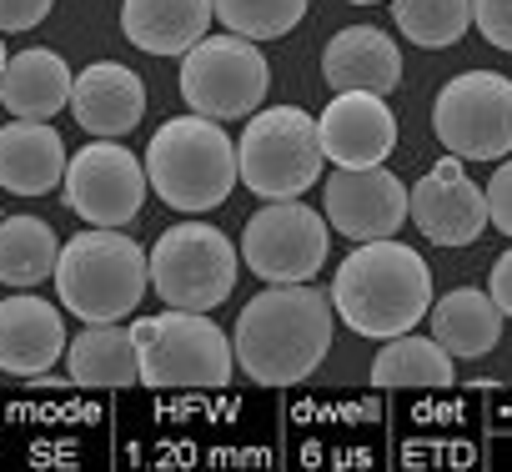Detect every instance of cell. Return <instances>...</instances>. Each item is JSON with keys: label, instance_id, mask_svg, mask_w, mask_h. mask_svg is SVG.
I'll return each instance as SVG.
<instances>
[{"label": "cell", "instance_id": "obj_5", "mask_svg": "<svg viewBox=\"0 0 512 472\" xmlns=\"http://www.w3.org/2000/svg\"><path fill=\"white\" fill-rule=\"evenodd\" d=\"M322 136L302 106H267L236 141V171L262 201H292L322 181Z\"/></svg>", "mask_w": 512, "mask_h": 472}, {"label": "cell", "instance_id": "obj_30", "mask_svg": "<svg viewBox=\"0 0 512 472\" xmlns=\"http://www.w3.org/2000/svg\"><path fill=\"white\" fill-rule=\"evenodd\" d=\"M487 297L497 302L502 317H512V247L492 262V272H487Z\"/></svg>", "mask_w": 512, "mask_h": 472}, {"label": "cell", "instance_id": "obj_24", "mask_svg": "<svg viewBox=\"0 0 512 472\" xmlns=\"http://www.w3.org/2000/svg\"><path fill=\"white\" fill-rule=\"evenodd\" d=\"M372 382L377 387H452V357L437 337H387V347L372 362Z\"/></svg>", "mask_w": 512, "mask_h": 472}, {"label": "cell", "instance_id": "obj_4", "mask_svg": "<svg viewBox=\"0 0 512 472\" xmlns=\"http://www.w3.org/2000/svg\"><path fill=\"white\" fill-rule=\"evenodd\" d=\"M146 181L166 206L201 216V211L221 206L231 196V186L241 181L236 146L221 131V121H211V116H196V111L171 116L146 146Z\"/></svg>", "mask_w": 512, "mask_h": 472}, {"label": "cell", "instance_id": "obj_16", "mask_svg": "<svg viewBox=\"0 0 512 472\" xmlns=\"http://www.w3.org/2000/svg\"><path fill=\"white\" fill-rule=\"evenodd\" d=\"M66 352V317L46 297H6L0 302V372L41 377Z\"/></svg>", "mask_w": 512, "mask_h": 472}, {"label": "cell", "instance_id": "obj_3", "mask_svg": "<svg viewBox=\"0 0 512 472\" xmlns=\"http://www.w3.org/2000/svg\"><path fill=\"white\" fill-rule=\"evenodd\" d=\"M56 292L71 317L91 322H126L136 317L141 297L151 292V257L121 236V226H91L61 242Z\"/></svg>", "mask_w": 512, "mask_h": 472}, {"label": "cell", "instance_id": "obj_10", "mask_svg": "<svg viewBox=\"0 0 512 472\" xmlns=\"http://www.w3.org/2000/svg\"><path fill=\"white\" fill-rule=\"evenodd\" d=\"M327 231V216L302 206V196L256 206V216L241 231V262L267 287L312 282L327 267Z\"/></svg>", "mask_w": 512, "mask_h": 472}, {"label": "cell", "instance_id": "obj_14", "mask_svg": "<svg viewBox=\"0 0 512 472\" xmlns=\"http://www.w3.org/2000/svg\"><path fill=\"white\" fill-rule=\"evenodd\" d=\"M317 136L332 166H382L397 146V116L377 91H337L317 116Z\"/></svg>", "mask_w": 512, "mask_h": 472}, {"label": "cell", "instance_id": "obj_25", "mask_svg": "<svg viewBox=\"0 0 512 472\" xmlns=\"http://www.w3.org/2000/svg\"><path fill=\"white\" fill-rule=\"evenodd\" d=\"M397 31L422 51H447L472 26V0H392Z\"/></svg>", "mask_w": 512, "mask_h": 472}, {"label": "cell", "instance_id": "obj_2", "mask_svg": "<svg viewBox=\"0 0 512 472\" xmlns=\"http://www.w3.org/2000/svg\"><path fill=\"white\" fill-rule=\"evenodd\" d=\"M332 312L372 342L412 332L432 312V272L417 257V247H402L392 236L362 242L332 282Z\"/></svg>", "mask_w": 512, "mask_h": 472}, {"label": "cell", "instance_id": "obj_29", "mask_svg": "<svg viewBox=\"0 0 512 472\" xmlns=\"http://www.w3.org/2000/svg\"><path fill=\"white\" fill-rule=\"evenodd\" d=\"M56 0H0V31H36Z\"/></svg>", "mask_w": 512, "mask_h": 472}, {"label": "cell", "instance_id": "obj_22", "mask_svg": "<svg viewBox=\"0 0 512 472\" xmlns=\"http://www.w3.org/2000/svg\"><path fill=\"white\" fill-rule=\"evenodd\" d=\"M432 337L447 347V357H462V362L487 357L502 337V312L487 292L457 287L442 302H432Z\"/></svg>", "mask_w": 512, "mask_h": 472}, {"label": "cell", "instance_id": "obj_8", "mask_svg": "<svg viewBox=\"0 0 512 472\" xmlns=\"http://www.w3.org/2000/svg\"><path fill=\"white\" fill-rule=\"evenodd\" d=\"M272 91V66L246 36H206L181 56V96L196 116L246 121Z\"/></svg>", "mask_w": 512, "mask_h": 472}, {"label": "cell", "instance_id": "obj_13", "mask_svg": "<svg viewBox=\"0 0 512 472\" xmlns=\"http://www.w3.org/2000/svg\"><path fill=\"white\" fill-rule=\"evenodd\" d=\"M407 216L432 247H472L487 231V196L482 186L462 171V156H442L417 186L407 191Z\"/></svg>", "mask_w": 512, "mask_h": 472}, {"label": "cell", "instance_id": "obj_15", "mask_svg": "<svg viewBox=\"0 0 512 472\" xmlns=\"http://www.w3.org/2000/svg\"><path fill=\"white\" fill-rule=\"evenodd\" d=\"M71 116L86 136L121 141L146 116V81L121 61H96L71 86Z\"/></svg>", "mask_w": 512, "mask_h": 472}, {"label": "cell", "instance_id": "obj_19", "mask_svg": "<svg viewBox=\"0 0 512 472\" xmlns=\"http://www.w3.org/2000/svg\"><path fill=\"white\" fill-rule=\"evenodd\" d=\"M211 0H126L121 31L146 56H186L211 31Z\"/></svg>", "mask_w": 512, "mask_h": 472}, {"label": "cell", "instance_id": "obj_27", "mask_svg": "<svg viewBox=\"0 0 512 472\" xmlns=\"http://www.w3.org/2000/svg\"><path fill=\"white\" fill-rule=\"evenodd\" d=\"M472 26L487 46L512 56V0H472Z\"/></svg>", "mask_w": 512, "mask_h": 472}, {"label": "cell", "instance_id": "obj_7", "mask_svg": "<svg viewBox=\"0 0 512 472\" xmlns=\"http://www.w3.org/2000/svg\"><path fill=\"white\" fill-rule=\"evenodd\" d=\"M236 247L206 221H181L151 247V292L176 312H216L236 287Z\"/></svg>", "mask_w": 512, "mask_h": 472}, {"label": "cell", "instance_id": "obj_28", "mask_svg": "<svg viewBox=\"0 0 512 472\" xmlns=\"http://www.w3.org/2000/svg\"><path fill=\"white\" fill-rule=\"evenodd\" d=\"M482 196H487V221H492L502 236H512V161H502V166L492 171V181L482 186Z\"/></svg>", "mask_w": 512, "mask_h": 472}, {"label": "cell", "instance_id": "obj_6", "mask_svg": "<svg viewBox=\"0 0 512 472\" xmlns=\"http://www.w3.org/2000/svg\"><path fill=\"white\" fill-rule=\"evenodd\" d=\"M131 337L141 352L146 387H226L231 382L236 352L206 312L166 307L161 317H136Z\"/></svg>", "mask_w": 512, "mask_h": 472}, {"label": "cell", "instance_id": "obj_1", "mask_svg": "<svg viewBox=\"0 0 512 472\" xmlns=\"http://www.w3.org/2000/svg\"><path fill=\"white\" fill-rule=\"evenodd\" d=\"M332 332H337L332 297L312 292L307 282H282V287L256 292L241 307L231 352H236V367L251 382L292 387L327 362Z\"/></svg>", "mask_w": 512, "mask_h": 472}, {"label": "cell", "instance_id": "obj_11", "mask_svg": "<svg viewBox=\"0 0 512 472\" xmlns=\"http://www.w3.org/2000/svg\"><path fill=\"white\" fill-rule=\"evenodd\" d=\"M146 161H136L121 141L91 136L86 151L66 166V206L91 226H126L146 206Z\"/></svg>", "mask_w": 512, "mask_h": 472}, {"label": "cell", "instance_id": "obj_9", "mask_svg": "<svg viewBox=\"0 0 512 472\" xmlns=\"http://www.w3.org/2000/svg\"><path fill=\"white\" fill-rule=\"evenodd\" d=\"M437 141L462 161L512 156V81L497 71H462L437 91L432 106Z\"/></svg>", "mask_w": 512, "mask_h": 472}, {"label": "cell", "instance_id": "obj_17", "mask_svg": "<svg viewBox=\"0 0 512 472\" xmlns=\"http://www.w3.org/2000/svg\"><path fill=\"white\" fill-rule=\"evenodd\" d=\"M322 76L337 91H377V96H387L402 81V51L377 26H347V31H337L327 41Z\"/></svg>", "mask_w": 512, "mask_h": 472}, {"label": "cell", "instance_id": "obj_20", "mask_svg": "<svg viewBox=\"0 0 512 472\" xmlns=\"http://www.w3.org/2000/svg\"><path fill=\"white\" fill-rule=\"evenodd\" d=\"M71 66L46 51V46H31L21 56L6 61V71H0V106H6L16 121H51L61 106H71Z\"/></svg>", "mask_w": 512, "mask_h": 472}, {"label": "cell", "instance_id": "obj_21", "mask_svg": "<svg viewBox=\"0 0 512 472\" xmlns=\"http://www.w3.org/2000/svg\"><path fill=\"white\" fill-rule=\"evenodd\" d=\"M66 367L76 387H136L141 382L136 337L131 327H116V322H91L66 347Z\"/></svg>", "mask_w": 512, "mask_h": 472}, {"label": "cell", "instance_id": "obj_18", "mask_svg": "<svg viewBox=\"0 0 512 472\" xmlns=\"http://www.w3.org/2000/svg\"><path fill=\"white\" fill-rule=\"evenodd\" d=\"M66 141L46 121H11L0 126V186L16 196H46L66 181Z\"/></svg>", "mask_w": 512, "mask_h": 472}, {"label": "cell", "instance_id": "obj_31", "mask_svg": "<svg viewBox=\"0 0 512 472\" xmlns=\"http://www.w3.org/2000/svg\"><path fill=\"white\" fill-rule=\"evenodd\" d=\"M347 6H377V0H347Z\"/></svg>", "mask_w": 512, "mask_h": 472}, {"label": "cell", "instance_id": "obj_32", "mask_svg": "<svg viewBox=\"0 0 512 472\" xmlns=\"http://www.w3.org/2000/svg\"><path fill=\"white\" fill-rule=\"evenodd\" d=\"M6 61H11V56H6V46H0V71H6Z\"/></svg>", "mask_w": 512, "mask_h": 472}, {"label": "cell", "instance_id": "obj_26", "mask_svg": "<svg viewBox=\"0 0 512 472\" xmlns=\"http://www.w3.org/2000/svg\"><path fill=\"white\" fill-rule=\"evenodd\" d=\"M211 11L231 36L277 41L307 16V0H211Z\"/></svg>", "mask_w": 512, "mask_h": 472}, {"label": "cell", "instance_id": "obj_23", "mask_svg": "<svg viewBox=\"0 0 512 472\" xmlns=\"http://www.w3.org/2000/svg\"><path fill=\"white\" fill-rule=\"evenodd\" d=\"M61 242L41 216H0V282L6 287H41L56 277Z\"/></svg>", "mask_w": 512, "mask_h": 472}, {"label": "cell", "instance_id": "obj_12", "mask_svg": "<svg viewBox=\"0 0 512 472\" xmlns=\"http://www.w3.org/2000/svg\"><path fill=\"white\" fill-rule=\"evenodd\" d=\"M322 216L347 242H382L407 221V186L387 166H337L322 186Z\"/></svg>", "mask_w": 512, "mask_h": 472}]
</instances>
